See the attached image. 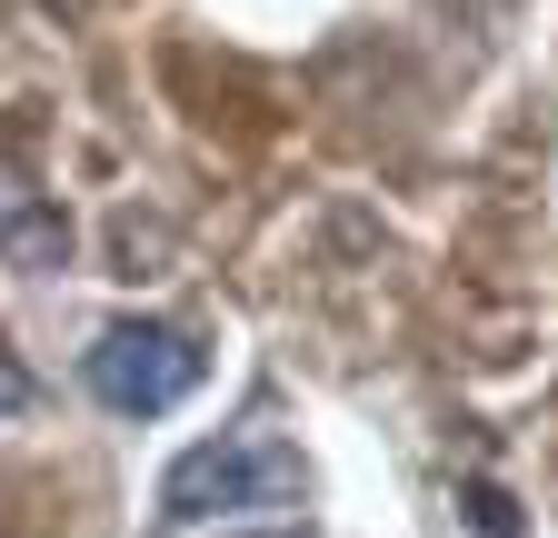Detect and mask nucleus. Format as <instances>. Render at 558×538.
<instances>
[{
    "label": "nucleus",
    "instance_id": "1",
    "mask_svg": "<svg viewBox=\"0 0 558 538\" xmlns=\"http://www.w3.org/2000/svg\"><path fill=\"white\" fill-rule=\"evenodd\" d=\"M310 479H300V449H279V439H199L160 468V528H199V518H220V509H290Z\"/></svg>",
    "mask_w": 558,
    "mask_h": 538
},
{
    "label": "nucleus",
    "instance_id": "2",
    "mask_svg": "<svg viewBox=\"0 0 558 538\" xmlns=\"http://www.w3.org/2000/svg\"><path fill=\"white\" fill-rule=\"evenodd\" d=\"M199 369H209V350L190 340V329H170V319H110L100 340H90V359H81L90 399H100V409H120V419L180 409V399L199 389Z\"/></svg>",
    "mask_w": 558,
    "mask_h": 538
},
{
    "label": "nucleus",
    "instance_id": "3",
    "mask_svg": "<svg viewBox=\"0 0 558 538\" xmlns=\"http://www.w3.org/2000/svg\"><path fill=\"white\" fill-rule=\"evenodd\" d=\"M0 259L31 269V280L40 269H70V210L21 170V130L0 140Z\"/></svg>",
    "mask_w": 558,
    "mask_h": 538
},
{
    "label": "nucleus",
    "instance_id": "4",
    "mask_svg": "<svg viewBox=\"0 0 558 538\" xmlns=\"http://www.w3.org/2000/svg\"><path fill=\"white\" fill-rule=\"evenodd\" d=\"M469 528H478V538H519V509H509L499 479H478V489H469Z\"/></svg>",
    "mask_w": 558,
    "mask_h": 538
},
{
    "label": "nucleus",
    "instance_id": "5",
    "mask_svg": "<svg viewBox=\"0 0 558 538\" xmlns=\"http://www.w3.org/2000/svg\"><path fill=\"white\" fill-rule=\"evenodd\" d=\"M31 399H40V389H31V369H21L11 350H0V419H21V409H31Z\"/></svg>",
    "mask_w": 558,
    "mask_h": 538
}]
</instances>
